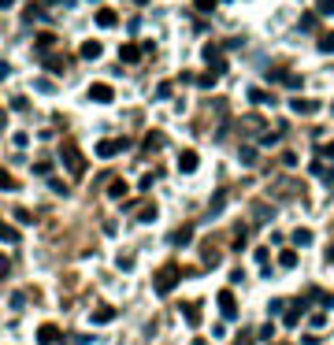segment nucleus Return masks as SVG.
Segmentation results:
<instances>
[{
	"label": "nucleus",
	"mask_w": 334,
	"mask_h": 345,
	"mask_svg": "<svg viewBox=\"0 0 334 345\" xmlns=\"http://www.w3.org/2000/svg\"><path fill=\"white\" fill-rule=\"evenodd\" d=\"M178 278H182V267H178V264H164V267L152 275V290H156L160 297H167L171 290L178 286Z\"/></svg>",
	"instance_id": "f257e3e1"
},
{
	"label": "nucleus",
	"mask_w": 334,
	"mask_h": 345,
	"mask_svg": "<svg viewBox=\"0 0 334 345\" xmlns=\"http://www.w3.org/2000/svg\"><path fill=\"white\" fill-rule=\"evenodd\" d=\"M59 160L67 163L71 178H82V175H85V156L78 152V145H75V141H63V145H59Z\"/></svg>",
	"instance_id": "f03ea898"
},
{
	"label": "nucleus",
	"mask_w": 334,
	"mask_h": 345,
	"mask_svg": "<svg viewBox=\"0 0 334 345\" xmlns=\"http://www.w3.org/2000/svg\"><path fill=\"white\" fill-rule=\"evenodd\" d=\"M216 301H219V312H223V319H226V323H234V319H238V301H234V293H230V290H219V293H216Z\"/></svg>",
	"instance_id": "7ed1b4c3"
},
{
	"label": "nucleus",
	"mask_w": 334,
	"mask_h": 345,
	"mask_svg": "<svg viewBox=\"0 0 334 345\" xmlns=\"http://www.w3.org/2000/svg\"><path fill=\"white\" fill-rule=\"evenodd\" d=\"M89 101H97V104H111V101H115V89H111L108 82H93V85H89Z\"/></svg>",
	"instance_id": "20e7f679"
},
{
	"label": "nucleus",
	"mask_w": 334,
	"mask_h": 345,
	"mask_svg": "<svg viewBox=\"0 0 334 345\" xmlns=\"http://www.w3.org/2000/svg\"><path fill=\"white\" fill-rule=\"evenodd\" d=\"M126 137H115V141H97V156H104V160H108V156H115V152H123L126 149Z\"/></svg>",
	"instance_id": "39448f33"
},
{
	"label": "nucleus",
	"mask_w": 334,
	"mask_h": 345,
	"mask_svg": "<svg viewBox=\"0 0 334 345\" xmlns=\"http://www.w3.org/2000/svg\"><path fill=\"white\" fill-rule=\"evenodd\" d=\"M115 319V308H111V304H97V308H93V316H89V323H100V327H104V323H111Z\"/></svg>",
	"instance_id": "423d86ee"
},
{
	"label": "nucleus",
	"mask_w": 334,
	"mask_h": 345,
	"mask_svg": "<svg viewBox=\"0 0 334 345\" xmlns=\"http://www.w3.org/2000/svg\"><path fill=\"white\" fill-rule=\"evenodd\" d=\"M197 163H200V156L193 149H186L182 156H178V171H182V175H190V171H197Z\"/></svg>",
	"instance_id": "0eeeda50"
},
{
	"label": "nucleus",
	"mask_w": 334,
	"mask_h": 345,
	"mask_svg": "<svg viewBox=\"0 0 334 345\" xmlns=\"http://www.w3.org/2000/svg\"><path fill=\"white\" fill-rule=\"evenodd\" d=\"M293 111H297V115H316L319 111V104L316 101H305V97H293V104H290Z\"/></svg>",
	"instance_id": "6e6552de"
},
{
	"label": "nucleus",
	"mask_w": 334,
	"mask_h": 345,
	"mask_svg": "<svg viewBox=\"0 0 334 345\" xmlns=\"http://www.w3.org/2000/svg\"><path fill=\"white\" fill-rule=\"evenodd\" d=\"M100 52H104V45H100V41H82L78 56H82V59H100Z\"/></svg>",
	"instance_id": "1a4fd4ad"
},
{
	"label": "nucleus",
	"mask_w": 334,
	"mask_h": 345,
	"mask_svg": "<svg viewBox=\"0 0 334 345\" xmlns=\"http://www.w3.org/2000/svg\"><path fill=\"white\" fill-rule=\"evenodd\" d=\"M141 45H123V49H119V59H123V63H138V59H141Z\"/></svg>",
	"instance_id": "9d476101"
},
{
	"label": "nucleus",
	"mask_w": 334,
	"mask_h": 345,
	"mask_svg": "<svg viewBox=\"0 0 334 345\" xmlns=\"http://www.w3.org/2000/svg\"><path fill=\"white\" fill-rule=\"evenodd\" d=\"M301 308H305V301H293L290 308H286V316H282L286 327H297V323H301Z\"/></svg>",
	"instance_id": "9b49d317"
},
{
	"label": "nucleus",
	"mask_w": 334,
	"mask_h": 345,
	"mask_svg": "<svg viewBox=\"0 0 334 345\" xmlns=\"http://www.w3.org/2000/svg\"><path fill=\"white\" fill-rule=\"evenodd\" d=\"M56 338H59V330L52 327V323H45V327H37V342H41V345H52Z\"/></svg>",
	"instance_id": "f8f14e48"
},
{
	"label": "nucleus",
	"mask_w": 334,
	"mask_h": 345,
	"mask_svg": "<svg viewBox=\"0 0 334 345\" xmlns=\"http://www.w3.org/2000/svg\"><path fill=\"white\" fill-rule=\"evenodd\" d=\"M115 23H119V15H115L111 8H100V11H97V26H104V30H108V26H115Z\"/></svg>",
	"instance_id": "ddd939ff"
},
{
	"label": "nucleus",
	"mask_w": 334,
	"mask_h": 345,
	"mask_svg": "<svg viewBox=\"0 0 334 345\" xmlns=\"http://www.w3.org/2000/svg\"><path fill=\"white\" fill-rule=\"evenodd\" d=\"M312 175H319L327 186H334V167H327V163H312Z\"/></svg>",
	"instance_id": "4468645a"
},
{
	"label": "nucleus",
	"mask_w": 334,
	"mask_h": 345,
	"mask_svg": "<svg viewBox=\"0 0 334 345\" xmlns=\"http://www.w3.org/2000/svg\"><path fill=\"white\" fill-rule=\"evenodd\" d=\"M152 149H164V134H160V130L145 134V152H152Z\"/></svg>",
	"instance_id": "2eb2a0df"
},
{
	"label": "nucleus",
	"mask_w": 334,
	"mask_h": 345,
	"mask_svg": "<svg viewBox=\"0 0 334 345\" xmlns=\"http://www.w3.org/2000/svg\"><path fill=\"white\" fill-rule=\"evenodd\" d=\"M252 215H256L260 223H267V219H275V208H267V204H252Z\"/></svg>",
	"instance_id": "dca6fc26"
},
{
	"label": "nucleus",
	"mask_w": 334,
	"mask_h": 345,
	"mask_svg": "<svg viewBox=\"0 0 334 345\" xmlns=\"http://www.w3.org/2000/svg\"><path fill=\"white\" fill-rule=\"evenodd\" d=\"M182 316L190 327H200V316H197V304H182Z\"/></svg>",
	"instance_id": "f3484780"
},
{
	"label": "nucleus",
	"mask_w": 334,
	"mask_h": 345,
	"mask_svg": "<svg viewBox=\"0 0 334 345\" xmlns=\"http://www.w3.org/2000/svg\"><path fill=\"white\" fill-rule=\"evenodd\" d=\"M193 241V230L186 227V230H175V234H171V245H190Z\"/></svg>",
	"instance_id": "a211bd4d"
},
{
	"label": "nucleus",
	"mask_w": 334,
	"mask_h": 345,
	"mask_svg": "<svg viewBox=\"0 0 334 345\" xmlns=\"http://www.w3.org/2000/svg\"><path fill=\"white\" fill-rule=\"evenodd\" d=\"M249 101H252V104H271L275 97H271V93H264V89H249Z\"/></svg>",
	"instance_id": "6ab92c4d"
},
{
	"label": "nucleus",
	"mask_w": 334,
	"mask_h": 345,
	"mask_svg": "<svg viewBox=\"0 0 334 345\" xmlns=\"http://www.w3.org/2000/svg\"><path fill=\"white\" fill-rule=\"evenodd\" d=\"M293 245H305V249H308V245H312V230H305V227L293 230Z\"/></svg>",
	"instance_id": "aec40b11"
},
{
	"label": "nucleus",
	"mask_w": 334,
	"mask_h": 345,
	"mask_svg": "<svg viewBox=\"0 0 334 345\" xmlns=\"http://www.w3.org/2000/svg\"><path fill=\"white\" fill-rule=\"evenodd\" d=\"M138 219H141V223H152V219H156V204H141V208H138Z\"/></svg>",
	"instance_id": "412c9836"
},
{
	"label": "nucleus",
	"mask_w": 334,
	"mask_h": 345,
	"mask_svg": "<svg viewBox=\"0 0 334 345\" xmlns=\"http://www.w3.org/2000/svg\"><path fill=\"white\" fill-rule=\"evenodd\" d=\"M278 264H282V267H297V249H286V253L278 256Z\"/></svg>",
	"instance_id": "4be33fe9"
},
{
	"label": "nucleus",
	"mask_w": 334,
	"mask_h": 345,
	"mask_svg": "<svg viewBox=\"0 0 334 345\" xmlns=\"http://www.w3.org/2000/svg\"><path fill=\"white\" fill-rule=\"evenodd\" d=\"M0 241L15 245V241H19V230H11V227H4V223H0Z\"/></svg>",
	"instance_id": "5701e85b"
},
{
	"label": "nucleus",
	"mask_w": 334,
	"mask_h": 345,
	"mask_svg": "<svg viewBox=\"0 0 334 345\" xmlns=\"http://www.w3.org/2000/svg\"><path fill=\"white\" fill-rule=\"evenodd\" d=\"M123 193H126V182H123V178H115V182L108 186V197H115V201H119Z\"/></svg>",
	"instance_id": "b1692460"
},
{
	"label": "nucleus",
	"mask_w": 334,
	"mask_h": 345,
	"mask_svg": "<svg viewBox=\"0 0 334 345\" xmlns=\"http://www.w3.org/2000/svg\"><path fill=\"white\" fill-rule=\"evenodd\" d=\"M319 52H327V56L334 52V34H319Z\"/></svg>",
	"instance_id": "393cba45"
},
{
	"label": "nucleus",
	"mask_w": 334,
	"mask_h": 345,
	"mask_svg": "<svg viewBox=\"0 0 334 345\" xmlns=\"http://www.w3.org/2000/svg\"><path fill=\"white\" fill-rule=\"evenodd\" d=\"M316 15H334V0H316Z\"/></svg>",
	"instance_id": "a878e982"
},
{
	"label": "nucleus",
	"mask_w": 334,
	"mask_h": 345,
	"mask_svg": "<svg viewBox=\"0 0 334 345\" xmlns=\"http://www.w3.org/2000/svg\"><path fill=\"white\" fill-rule=\"evenodd\" d=\"M197 85H200V89H212V85H216V71H208V75H197Z\"/></svg>",
	"instance_id": "bb28decb"
},
{
	"label": "nucleus",
	"mask_w": 334,
	"mask_h": 345,
	"mask_svg": "<svg viewBox=\"0 0 334 345\" xmlns=\"http://www.w3.org/2000/svg\"><path fill=\"white\" fill-rule=\"evenodd\" d=\"M0 189H15V178H11L4 167H0Z\"/></svg>",
	"instance_id": "cd10ccee"
},
{
	"label": "nucleus",
	"mask_w": 334,
	"mask_h": 345,
	"mask_svg": "<svg viewBox=\"0 0 334 345\" xmlns=\"http://www.w3.org/2000/svg\"><path fill=\"white\" fill-rule=\"evenodd\" d=\"M316 26H319V19H316V15H305V19H301V30H308V34L316 30Z\"/></svg>",
	"instance_id": "c85d7f7f"
},
{
	"label": "nucleus",
	"mask_w": 334,
	"mask_h": 345,
	"mask_svg": "<svg viewBox=\"0 0 334 345\" xmlns=\"http://www.w3.org/2000/svg\"><path fill=\"white\" fill-rule=\"evenodd\" d=\"M52 41H56L52 34H41V37H37V49H41V52H49V49H52Z\"/></svg>",
	"instance_id": "c756f323"
},
{
	"label": "nucleus",
	"mask_w": 334,
	"mask_h": 345,
	"mask_svg": "<svg viewBox=\"0 0 334 345\" xmlns=\"http://www.w3.org/2000/svg\"><path fill=\"white\" fill-rule=\"evenodd\" d=\"M193 8L197 11H216V0H193Z\"/></svg>",
	"instance_id": "7c9ffc66"
},
{
	"label": "nucleus",
	"mask_w": 334,
	"mask_h": 345,
	"mask_svg": "<svg viewBox=\"0 0 334 345\" xmlns=\"http://www.w3.org/2000/svg\"><path fill=\"white\" fill-rule=\"evenodd\" d=\"M45 67H49V71H63V59H56V56H45Z\"/></svg>",
	"instance_id": "2f4dec72"
},
{
	"label": "nucleus",
	"mask_w": 334,
	"mask_h": 345,
	"mask_svg": "<svg viewBox=\"0 0 334 345\" xmlns=\"http://www.w3.org/2000/svg\"><path fill=\"white\" fill-rule=\"evenodd\" d=\"M49 186H52V193H67V182H63V178H49Z\"/></svg>",
	"instance_id": "473e14b6"
},
{
	"label": "nucleus",
	"mask_w": 334,
	"mask_h": 345,
	"mask_svg": "<svg viewBox=\"0 0 334 345\" xmlns=\"http://www.w3.org/2000/svg\"><path fill=\"white\" fill-rule=\"evenodd\" d=\"M115 267H119V271H130V267H134V256H119Z\"/></svg>",
	"instance_id": "72a5a7b5"
},
{
	"label": "nucleus",
	"mask_w": 334,
	"mask_h": 345,
	"mask_svg": "<svg viewBox=\"0 0 334 345\" xmlns=\"http://www.w3.org/2000/svg\"><path fill=\"white\" fill-rule=\"evenodd\" d=\"M245 241H249V227H242L238 234H234V245H245Z\"/></svg>",
	"instance_id": "f704fd0d"
},
{
	"label": "nucleus",
	"mask_w": 334,
	"mask_h": 345,
	"mask_svg": "<svg viewBox=\"0 0 334 345\" xmlns=\"http://www.w3.org/2000/svg\"><path fill=\"white\" fill-rule=\"evenodd\" d=\"M242 163H256V149H242Z\"/></svg>",
	"instance_id": "c9c22d12"
},
{
	"label": "nucleus",
	"mask_w": 334,
	"mask_h": 345,
	"mask_svg": "<svg viewBox=\"0 0 334 345\" xmlns=\"http://www.w3.org/2000/svg\"><path fill=\"white\" fill-rule=\"evenodd\" d=\"M8 271H11V264H8V256H0V282L8 278Z\"/></svg>",
	"instance_id": "e433bc0d"
},
{
	"label": "nucleus",
	"mask_w": 334,
	"mask_h": 345,
	"mask_svg": "<svg viewBox=\"0 0 334 345\" xmlns=\"http://www.w3.org/2000/svg\"><path fill=\"white\" fill-rule=\"evenodd\" d=\"M49 171H52V163H45V160H41V163H33V175H49Z\"/></svg>",
	"instance_id": "4c0bfd02"
},
{
	"label": "nucleus",
	"mask_w": 334,
	"mask_h": 345,
	"mask_svg": "<svg viewBox=\"0 0 334 345\" xmlns=\"http://www.w3.org/2000/svg\"><path fill=\"white\" fill-rule=\"evenodd\" d=\"M312 327H316V330L327 327V316H323V312H316V316H312Z\"/></svg>",
	"instance_id": "58836bf2"
},
{
	"label": "nucleus",
	"mask_w": 334,
	"mask_h": 345,
	"mask_svg": "<svg viewBox=\"0 0 334 345\" xmlns=\"http://www.w3.org/2000/svg\"><path fill=\"white\" fill-rule=\"evenodd\" d=\"M11 111H26V97H15L11 101Z\"/></svg>",
	"instance_id": "ea45409f"
},
{
	"label": "nucleus",
	"mask_w": 334,
	"mask_h": 345,
	"mask_svg": "<svg viewBox=\"0 0 334 345\" xmlns=\"http://www.w3.org/2000/svg\"><path fill=\"white\" fill-rule=\"evenodd\" d=\"M323 156H327V160H334V141H331V145H323Z\"/></svg>",
	"instance_id": "a19ab883"
},
{
	"label": "nucleus",
	"mask_w": 334,
	"mask_h": 345,
	"mask_svg": "<svg viewBox=\"0 0 334 345\" xmlns=\"http://www.w3.org/2000/svg\"><path fill=\"white\" fill-rule=\"evenodd\" d=\"M4 127H8V111L0 108V130H4Z\"/></svg>",
	"instance_id": "79ce46f5"
},
{
	"label": "nucleus",
	"mask_w": 334,
	"mask_h": 345,
	"mask_svg": "<svg viewBox=\"0 0 334 345\" xmlns=\"http://www.w3.org/2000/svg\"><path fill=\"white\" fill-rule=\"evenodd\" d=\"M327 264H334V245H331V249H327Z\"/></svg>",
	"instance_id": "37998d69"
},
{
	"label": "nucleus",
	"mask_w": 334,
	"mask_h": 345,
	"mask_svg": "<svg viewBox=\"0 0 334 345\" xmlns=\"http://www.w3.org/2000/svg\"><path fill=\"white\" fill-rule=\"evenodd\" d=\"M138 4H149V0H138Z\"/></svg>",
	"instance_id": "c03bdc74"
}]
</instances>
